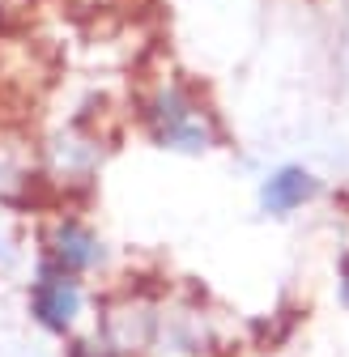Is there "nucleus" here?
<instances>
[{"label": "nucleus", "instance_id": "f257e3e1", "mask_svg": "<svg viewBox=\"0 0 349 357\" xmlns=\"http://www.w3.org/2000/svg\"><path fill=\"white\" fill-rule=\"evenodd\" d=\"M137 123L145 132V141L162 153H179V158H205L213 149H222L226 128L217 119V111L200 98V89L166 77L154 81L141 102H137Z\"/></svg>", "mask_w": 349, "mask_h": 357}, {"label": "nucleus", "instance_id": "f03ea898", "mask_svg": "<svg viewBox=\"0 0 349 357\" xmlns=\"http://www.w3.org/2000/svg\"><path fill=\"white\" fill-rule=\"evenodd\" d=\"M85 310H90V289L81 277L60 273L52 264H34L30 285H26V315L38 332H47L56 340H73L85 328Z\"/></svg>", "mask_w": 349, "mask_h": 357}, {"label": "nucleus", "instance_id": "7ed1b4c3", "mask_svg": "<svg viewBox=\"0 0 349 357\" xmlns=\"http://www.w3.org/2000/svg\"><path fill=\"white\" fill-rule=\"evenodd\" d=\"M38 259L60 268V273L90 281L107 268L111 251H107V238L98 234L94 221H85L81 213H52L38 230Z\"/></svg>", "mask_w": 349, "mask_h": 357}, {"label": "nucleus", "instance_id": "20e7f679", "mask_svg": "<svg viewBox=\"0 0 349 357\" xmlns=\"http://www.w3.org/2000/svg\"><path fill=\"white\" fill-rule=\"evenodd\" d=\"M320 192H324V183H320V174L311 166L281 162V166H273L265 178H260L255 204L269 217H294L298 208H307L311 200H320Z\"/></svg>", "mask_w": 349, "mask_h": 357}, {"label": "nucleus", "instance_id": "39448f33", "mask_svg": "<svg viewBox=\"0 0 349 357\" xmlns=\"http://www.w3.org/2000/svg\"><path fill=\"white\" fill-rule=\"evenodd\" d=\"M103 166V141L85 137V132L68 128L52 141V178L56 183H73V178H90Z\"/></svg>", "mask_w": 349, "mask_h": 357}, {"label": "nucleus", "instance_id": "423d86ee", "mask_svg": "<svg viewBox=\"0 0 349 357\" xmlns=\"http://www.w3.org/2000/svg\"><path fill=\"white\" fill-rule=\"evenodd\" d=\"M64 357H124V353H115L98 332H90V336H73L68 349H64Z\"/></svg>", "mask_w": 349, "mask_h": 357}, {"label": "nucleus", "instance_id": "0eeeda50", "mask_svg": "<svg viewBox=\"0 0 349 357\" xmlns=\"http://www.w3.org/2000/svg\"><path fill=\"white\" fill-rule=\"evenodd\" d=\"M336 289H341V302L349 306V251H345L341 264H336Z\"/></svg>", "mask_w": 349, "mask_h": 357}]
</instances>
